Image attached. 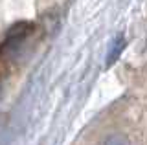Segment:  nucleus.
I'll return each instance as SVG.
<instances>
[{
	"label": "nucleus",
	"mask_w": 147,
	"mask_h": 145,
	"mask_svg": "<svg viewBox=\"0 0 147 145\" xmlns=\"http://www.w3.org/2000/svg\"><path fill=\"white\" fill-rule=\"evenodd\" d=\"M123 46H125V40H123L121 35H118L116 39H114V42H112V46H110L109 50V57H107V64H112L114 61L119 57V53L123 52Z\"/></svg>",
	"instance_id": "obj_1"
},
{
	"label": "nucleus",
	"mask_w": 147,
	"mask_h": 145,
	"mask_svg": "<svg viewBox=\"0 0 147 145\" xmlns=\"http://www.w3.org/2000/svg\"><path fill=\"white\" fill-rule=\"evenodd\" d=\"M103 145H132L131 143V138L123 132H112L105 138Z\"/></svg>",
	"instance_id": "obj_2"
}]
</instances>
